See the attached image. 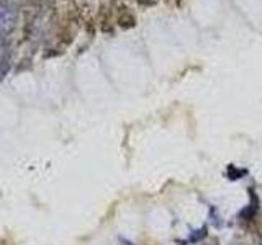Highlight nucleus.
<instances>
[{"instance_id": "9b49d317", "label": "nucleus", "mask_w": 262, "mask_h": 245, "mask_svg": "<svg viewBox=\"0 0 262 245\" xmlns=\"http://www.w3.org/2000/svg\"><path fill=\"white\" fill-rule=\"evenodd\" d=\"M199 245H220V242H218L216 237H213V239H210V240H207V242H202V243H199Z\"/></svg>"}, {"instance_id": "f8f14e48", "label": "nucleus", "mask_w": 262, "mask_h": 245, "mask_svg": "<svg viewBox=\"0 0 262 245\" xmlns=\"http://www.w3.org/2000/svg\"><path fill=\"white\" fill-rule=\"evenodd\" d=\"M256 240H257V245H262V234L260 232L256 234Z\"/></svg>"}, {"instance_id": "39448f33", "label": "nucleus", "mask_w": 262, "mask_h": 245, "mask_svg": "<svg viewBox=\"0 0 262 245\" xmlns=\"http://www.w3.org/2000/svg\"><path fill=\"white\" fill-rule=\"evenodd\" d=\"M208 237V226L203 224L199 229H193V231L188 234L187 237V243H192V245H199L202 242H205V239Z\"/></svg>"}, {"instance_id": "0eeeda50", "label": "nucleus", "mask_w": 262, "mask_h": 245, "mask_svg": "<svg viewBox=\"0 0 262 245\" xmlns=\"http://www.w3.org/2000/svg\"><path fill=\"white\" fill-rule=\"evenodd\" d=\"M246 175H248V170L246 168H237L234 165H228L226 168V177L228 180H231V182H236V180H239Z\"/></svg>"}, {"instance_id": "6e6552de", "label": "nucleus", "mask_w": 262, "mask_h": 245, "mask_svg": "<svg viewBox=\"0 0 262 245\" xmlns=\"http://www.w3.org/2000/svg\"><path fill=\"white\" fill-rule=\"evenodd\" d=\"M210 220H211V224L215 226L216 229H220V227H223V220H221V217L218 216V211L213 208V209H210Z\"/></svg>"}, {"instance_id": "20e7f679", "label": "nucleus", "mask_w": 262, "mask_h": 245, "mask_svg": "<svg viewBox=\"0 0 262 245\" xmlns=\"http://www.w3.org/2000/svg\"><path fill=\"white\" fill-rule=\"evenodd\" d=\"M98 23H100V30L103 33H113V27H112V16H110V7H106L102 4L100 7V13H98Z\"/></svg>"}, {"instance_id": "423d86ee", "label": "nucleus", "mask_w": 262, "mask_h": 245, "mask_svg": "<svg viewBox=\"0 0 262 245\" xmlns=\"http://www.w3.org/2000/svg\"><path fill=\"white\" fill-rule=\"evenodd\" d=\"M12 69V54L8 49H5L4 54L0 56V82L5 79V76Z\"/></svg>"}, {"instance_id": "f03ea898", "label": "nucleus", "mask_w": 262, "mask_h": 245, "mask_svg": "<svg viewBox=\"0 0 262 245\" xmlns=\"http://www.w3.org/2000/svg\"><path fill=\"white\" fill-rule=\"evenodd\" d=\"M15 21H16V12L13 7L0 8V47L7 43L8 36L15 30Z\"/></svg>"}, {"instance_id": "9d476101", "label": "nucleus", "mask_w": 262, "mask_h": 245, "mask_svg": "<svg viewBox=\"0 0 262 245\" xmlns=\"http://www.w3.org/2000/svg\"><path fill=\"white\" fill-rule=\"evenodd\" d=\"M136 4L141 7H154L158 4V0H136Z\"/></svg>"}, {"instance_id": "ddd939ff", "label": "nucleus", "mask_w": 262, "mask_h": 245, "mask_svg": "<svg viewBox=\"0 0 262 245\" xmlns=\"http://www.w3.org/2000/svg\"><path fill=\"white\" fill-rule=\"evenodd\" d=\"M0 8H2V0H0Z\"/></svg>"}, {"instance_id": "1a4fd4ad", "label": "nucleus", "mask_w": 262, "mask_h": 245, "mask_svg": "<svg viewBox=\"0 0 262 245\" xmlns=\"http://www.w3.org/2000/svg\"><path fill=\"white\" fill-rule=\"evenodd\" d=\"M41 4H43V0H27V5L30 7L31 13H35V10L41 7ZM35 15H36V13H35Z\"/></svg>"}, {"instance_id": "7ed1b4c3", "label": "nucleus", "mask_w": 262, "mask_h": 245, "mask_svg": "<svg viewBox=\"0 0 262 245\" xmlns=\"http://www.w3.org/2000/svg\"><path fill=\"white\" fill-rule=\"evenodd\" d=\"M115 21H117V27L121 28V30H131L136 27V15L131 12V8H128L126 5H118L117 7V18H115Z\"/></svg>"}, {"instance_id": "f257e3e1", "label": "nucleus", "mask_w": 262, "mask_h": 245, "mask_svg": "<svg viewBox=\"0 0 262 245\" xmlns=\"http://www.w3.org/2000/svg\"><path fill=\"white\" fill-rule=\"evenodd\" d=\"M248 191H249V203L237 212V223L244 229H248V231H254V234H257L259 231L254 226H256V220L260 211V200L254 188H249Z\"/></svg>"}]
</instances>
